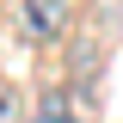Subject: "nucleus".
<instances>
[{"mask_svg": "<svg viewBox=\"0 0 123 123\" xmlns=\"http://www.w3.org/2000/svg\"><path fill=\"white\" fill-rule=\"evenodd\" d=\"M25 31L31 37H62L68 31V0H25Z\"/></svg>", "mask_w": 123, "mask_h": 123, "instance_id": "nucleus-1", "label": "nucleus"}, {"mask_svg": "<svg viewBox=\"0 0 123 123\" xmlns=\"http://www.w3.org/2000/svg\"><path fill=\"white\" fill-rule=\"evenodd\" d=\"M12 111H18V98H12L6 86H0V123H12Z\"/></svg>", "mask_w": 123, "mask_h": 123, "instance_id": "nucleus-2", "label": "nucleus"}]
</instances>
